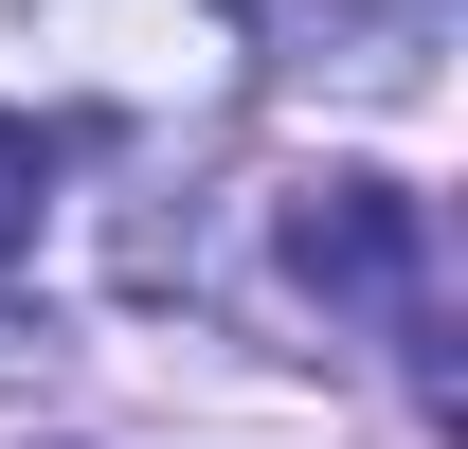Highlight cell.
Masks as SVG:
<instances>
[{
	"mask_svg": "<svg viewBox=\"0 0 468 449\" xmlns=\"http://www.w3.org/2000/svg\"><path fill=\"white\" fill-rule=\"evenodd\" d=\"M271 252H289L306 306H343V324H432V198L378 162H324L271 198Z\"/></svg>",
	"mask_w": 468,
	"mask_h": 449,
	"instance_id": "6da1fadb",
	"label": "cell"
},
{
	"mask_svg": "<svg viewBox=\"0 0 468 449\" xmlns=\"http://www.w3.org/2000/svg\"><path fill=\"white\" fill-rule=\"evenodd\" d=\"M37 216H55V144L0 109V252H37Z\"/></svg>",
	"mask_w": 468,
	"mask_h": 449,
	"instance_id": "7a4b0ae2",
	"label": "cell"
}]
</instances>
